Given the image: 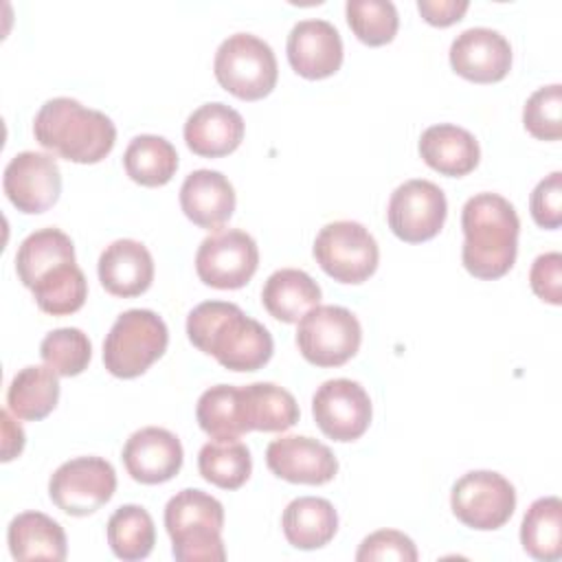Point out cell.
<instances>
[{
    "instance_id": "6da1fadb",
    "label": "cell",
    "mask_w": 562,
    "mask_h": 562,
    "mask_svg": "<svg viewBox=\"0 0 562 562\" xmlns=\"http://www.w3.org/2000/svg\"><path fill=\"white\" fill-rule=\"evenodd\" d=\"M187 336L228 371H257L274 351L270 331L226 301L195 305L187 316Z\"/></svg>"
},
{
    "instance_id": "7a4b0ae2",
    "label": "cell",
    "mask_w": 562,
    "mask_h": 562,
    "mask_svg": "<svg viewBox=\"0 0 562 562\" xmlns=\"http://www.w3.org/2000/svg\"><path fill=\"white\" fill-rule=\"evenodd\" d=\"M461 261L476 279L507 274L518 255L520 220L509 200L498 193H476L461 211Z\"/></svg>"
},
{
    "instance_id": "3957f363",
    "label": "cell",
    "mask_w": 562,
    "mask_h": 562,
    "mask_svg": "<svg viewBox=\"0 0 562 562\" xmlns=\"http://www.w3.org/2000/svg\"><path fill=\"white\" fill-rule=\"evenodd\" d=\"M35 140L79 165L101 162L116 143L112 119L99 110H90L70 97L48 99L33 119Z\"/></svg>"
},
{
    "instance_id": "277c9868",
    "label": "cell",
    "mask_w": 562,
    "mask_h": 562,
    "mask_svg": "<svg viewBox=\"0 0 562 562\" xmlns=\"http://www.w3.org/2000/svg\"><path fill=\"white\" fill-rule=\"evenodd\" d=\"M222 527V503L202 490H180L165 507L171 553L180 562H222L226 558Z\"/></svg>"
},
{
    "instance_id": "5b68a950",
    "label": "cell",
    "mask_w": 562,
    "mask_h": 562,
    "mask_svg": "<svg viewBox=\"0 0 562 562\" xmlns=\"http://www.w3.org/2000/svg\"><path fill=\"white\" fill-rule=\"evenodd\" d=\"M167 325L156 312L127 310L103 340V364L114 378H138L167 351Z\"/></svg>"
},
{
    "instance_id": "8992f818",
    "label": "cell",
    "mask_w": 562,
    "mask_h": 562,
    "mask_svg": "<svg viewBox=\"0 0 562 562\" xmlns=\"http://www.w3.org/2000/svg\"><path fill=\"white\" fill-rule=\"evenodd\" d=\"M217 83L241 101H259L277 86V57L268 42L252 33L228 35L213 59Z\"/></svg>"
},
{
    "instance_id": "52a82bcc",
    "label": "cell",
    "mask_w": 562,
    "mask_h": 562,
    "mask_svg": "<svg viewBox=\"0 0 562 562\" xmlns=\"http://www.w3.org/2000/svg\"><path fill=\"white\" fill-rule=\"evenodd\" d=\"M314 259L338 283H362L367 281L380 259L378 241L360 224L351 220H338L325 224L314 239Z\"/></svg>"
},
{
    "instance_id": "ba28073f",
    "label": "cell",
    "mask_w": 562,
    "mask_h": 562,
    "mask_svg": "<svg viewBox=\"0 0 562 562\" xmlns=\"http://www.w3.org/2000/svg\"><path fill=\"white\" fill-rule=\"evenodd\" d=\"M362 340L358 318L340 305L312 307L296 327L301 356L316 367H340L351 360Z\"/></svg>"
},
{
    "instance_id": "9c48e42d",
    "label": "cell",
    "mask_w": 562,
    "mask_h": 562,
    "mask_svg": "<svg viewBox=\"0 0 562 562\" xmlns=\"http://www.w3.org/2000/svg\"><path fill=\"white\" fill-rule=\"evenodd\" d=\"M116 490V472L101 457H77L61 463L50 481V501L68 516H90L101 509Z\"/></svg>"
},
{
    "instance_id": "30bf717a",
    "label": "cell",
    "mask_w": 562,
    "mask_h": 562,
    "mask_svg": "<svg viewBox=\"0 0 562 562\" xmlns=\"http://www.w3.org/2000/svg\"><path fill=\"white\" fill-rule=\"evenodd\" d=\"M450 507L465 527L492 531L512 518L516 509V492L503 474L474 470L452 485Z\"/></svg>"
},
{
    "instance_id": "8fae6325",
    "label": "cell",
    "mask_w": 562,
    "mask_h": 562,
    "mask_svg": "<svg viewBox=\"0 0 562 562\" xmlns=\"http://www.w3.org/2000/svg\"><path fill=\"white\" fill-rule=\"evenodd\" d=\"M259 266L255 239L239 228H220L202 239L195 252V272L202 283L217 290L246 285Z\"/></svg>"
},
{
    "instance_id": "7c38bea8",
    "label": "cell",
    "mask_w": 562,
    "mask_h": 562,
    "mask_svg": "<svg viewBox=\"0 0 562 562\" xmlns=\"http://www.w3.org/2000/svg\"><path fill=\"white\" fill-rule=\"evenodd\" d=\"M448 215L443 191L424 178H413L400 184L389 200L386 220L395 237L406 244H422L432 239Z\"/></svg>"
},
{
    "instance_id": "4fadbf2b",
    "label": "cell",
    "mask_w": 562,
    "mask_h": 562,
    "mask_svg": "<svg viewBox=\"0 0 562 562\" xmlns=\"http://www.w3.org/2000/svg\"><path fill=\"white\" fill-rule=\"evenodd\" d=\"M312 415L321 432L334 441L360 439L371 424V400L356 380L323 382L312 397Z\"/></svg>"
},
{
    "instance_id": "5bb4252c",
    "label": "cell",
    "mask_w": 562,
    "mask_h": 562,
    "mask_svg": "<svg viewBox=\"0 0 562 562\" xmlns=\"http://www.w3.org/2000/svg\"><path fill=\"white\" fill-rule=\"evenodd\" d=\"M2 189L18 211L44 213L59 200L61 171L48 154L20 151L4 167Z\"/></svg>"
},
{
    "instance_id": "9a60e30c",
    "label": "cell",
    "mask_w": 562,
    "mask_h": 562,
    "mask_svg": "<svg viewBox=\"0 0 562 562\" xmlns=\"http://www.w3.org/2000/svg\"><path fill=\"white\" fill-rule=\"evenodd\" d=\"M266 463L274 476L303 485L329 483L338 472L334 452L305 435H283L272 439L266 448Z\"/></svg>"
},
{
    "instance_id": "2e32d148",
    "label": "cell",
    "mask_w": 562,
    "mask_h": 562,
    "mask_svg": "<svg viewBox=\"0 0 562 562\" xmlns=\"http://www.w3.org/2000/svg\"><path fill=\"white\" fill-rule=\"evenodd\" d=\"M450 66L468 81L494 83L505 79L512 68V46L498 31L474 26L452 40Z\"/></svg>"
},
{
    "instance_id": "e0dca14e",
    "label": "cell",
    "mask_w": 562,
    "mask_h": 562,
    "mask_svg": "<svg viewBox=\"0 0 562 562\" xmlns=\"http://www.w3.org/2000/svg\"><path fill=\"white\" fill-rule=\"evenodd\" d=\"M182 443L167 428L145 426L130 435L123 446L127 474L145 485H158L173 479L182 468Z\"/></svg>"
},
{
    "instance_id": "ac0fdd59",
    "label": "cell",
    "mask_w": 562,
    "mask_h": 562,
    "mask_svg": "<svg viewBox=\"0 0 562 562\" xmlns=\"http://www.w3.org/2000/svg\"><path fill=\"white\" fill-rule=\"evenodd\" d=\"M285 53L296 75L325 79L342 64V40L338 29L327 20H301L288 35Z\"/></svg>"
},
{
    "instance_id": "d6986e66",
    "label": "cell",
    "mask_w": 562,
    "mask_h": 562,
    "mask_svg": "<svg viewBox=\"0 0 562 562\" xmlns=\"http://www.w3.org/2000/svg\"><path fill=\"white\" fill-rule=\"evenodd\" d=\"M235 189L228 178L213 169L191 171L180 187V206L200 228L220 231L235 211Z\"/></svg>"
},
{
    "instance_id": "ffe728a7",
    "label": "cell",
    "mask_w": 562,
    "mask_h": 562,
    "mask_svg": "<svg viewBox=\"0 0 562 562\" xmlns=\"http://www.w3.org/2000/svg\"><path fill=\"white\" fill-rule=\"evenodd\" d=\"M244 140V119L226 103L213 101L193 110L184 123L187 147L204 158H222Z\"/></svg>"
},
{
    "instance_id": "44dd1931",
    "label": "cell",
    "mask_w": 562,
    "mask_h": 562,
    "mask_svg": "<svg viewBox=\"0 0 562 562\" xmlns=\"http://www.w3.org/2000/svg\"><path fill=\"white\" fill-rule=\"evenodd\" d=\"M99 281L112 296L132 299L149 290L154 281V259L136 239H116L99 257Z\"/></svg>"
},
{
    "instance_id": "7402d4cb",
    "label": "cell",
    "mask_w": 562,
    "mask_h": 562,
    "mask_svg": "<svg viewBox=\"0 0 562 562\" xmlns=\"http://www.w3.org/2000/svg\"><path fill=\"white\" fill-rule=\"evenodd\" d=\"M422 160L441 176L461 178L476 169L481 160L479 140L452 123L430 125L419 136Z\"/></svg>"
},
{
    "instance_id": "603a6c76",
    "label": "cell",
    "mask_w": 562,
    "mask_h": 562,
    "mask_svg": "<svg viewBox=\"0 0 562 562\" xmlns=\"http://www.w3.org/2000/svg\"><path fill=\"white\" fill-rule=\"evenodd\" d=\"M9 551L15 560H66V533L57 520L42 512L18 514L7 529Z\"/></svg>"
},
{
    "instance_id": "cb8c5ba5",
    "label": "cell",
    "mask_w": 562,
    "mask_h": 562,
    "mask_svg": "<svg viewBox=\"0 0 562 562\" xmlns=\"http://www.w3.org/2000/svg\"><path fill=\"white\" fill-rule=\"evenodd\" d=\"M318 303V283L296 268H281L272 272L261 288V305L281 323H299Z\"/></svg>"
},
{
    "instance_id": "d4e9b609",
    "label": "cell",
    "mask_w": 562,
    "mask_h": 562,
    "mask_svg": "<svg viewBox=\"0 0 562 562\" xmlns=\"http://www.w3.org/2000/svg\"><path fill=\"white\" fill-rule=\"evenodd\" d=\"M285 540L303 551L325 547L338 531V514L327 498L299 496L283 509Z\"/></svg>"
},
{
    "instance_id": "484cf974",
    "label": "cell",
    "mask_w": 562,
    "mask_h": 562,
    "mask_svg": "<svg viewBox=\"0 0 562 562\" xmlns=\"http://www.w3.org/2000/svg\"><path fill=\"white\" fill-rule=\"evenodd\" d=\"M246 430L283 432L299 422V404L290 391L272 382L239 386Z\"/></svg>"
},
{
    "instance_id": "4316f807",
    "label": "cell",
    "mask_w": 562,
    "mask_h": 562,
    "mask_svg": "<svg viewBox=\"0 0 562 562\" xmlns=\"http://www.w3.org/2000/svg\"><path fill=\"white\" fill-rule=\"evenodd\" d=\"M59 375L50 367H24L18 371L7 391V408L15 419H44L59 400Z\"/></svg>"
},
{
    "instance_id": "83f0119b",
    "label": "cell",
    "mask_w": 562,
    "mask_h": 562,
    "mask_svg": "<svg viewBox=\"0 0 562 562\" xmlns=\"http://www.w3.org/2000/svg\"><path fill=\"white\" fill-rule=\"evenodd\" d=\"M66 261H75L72 239L59 228H40L18 246L15 272L22 285L31 290L42 274Z\"/></svg>"
},
{
    "instance_id": "f1b7e54d",
    "label": "cell",
    "mask_w": 562,
    "mask_h": 562,
    "mask_svg": "<svg viewBox=\"0 0 562 562\" xmlns=\"http://www.w3.org/2000/svg\"><path fill=\"white\" fill-rule=\"evenodd\" d=\"M123 167L136 184L162 187L178 169V151L162 136L140 134L130 140L123 154Z\"/></svg>"
},
{
    "instance_id": "f546056e",
    "label": "cell",
    "mask_w": 562,
    "mask_h": 562,
    "mask_svg": "<svg viewBox=\"0 0 562 562\" xmlns=\"http://www.w3.org/2000/svg\"><path fill=\"white\" fill-rule=\"evenodd\" d=\"M520 544L542 562L562 555V501L558 496H542L529 505L520 525Z\"/></svg>"
},
{
    "instance_id": "4dcf8cb0",
    "label": "cell",
    "mask_w": 562,
    "mask_h": 562,
    "mask_svg": "<svg viewBox=\"0 0 562 562\" xmlns=\"http://www.w3.org/2000/svg\"><path fill=\"white\" fill-rule=\"evenodd\" d=\"M31 292L42 312L50 316H68L83 307L88 299V281L75 261H66L42 274Z\"/></svg>"
},
{
    "instance_id": "1f68e13d",
    "label": "cell",
    "mask_w": 562,
    "mask_h": 562,
    "mask_svg": "<svg viewBox=\"0 0 562 562\" xmlns=\"http://www.w3.org/2000/svg\"><path fill=\"white\" fill-rule=\"evenodd\" d=\"M198 470L204 481L222 487H241L252 472V457L239 439H213L200 448Z\"/></svg>"
},
{
    "instance_id": "d6a6232c",
    "label": "cell",
    "mask_w": 562,
    "mask_h": 562,
    "mask_svg": "<svg viewBox=\"0 0 562 562\" xmlns=\"http://www.w3.org/2000/svg\"><path fill=\"white\" fill-rule=\"evenodd\" d=\"M195 419L211 439H237L246 430L241 413V391L231 384L206 389L195 406Z\"/></svg>"
},
{
    "instance_id": "836d02e7",
    "label": "cell",
    "mask_w": 562,
    "mask_h": 562,
    "mask_svg": "<svg viewBox=\"0 0 562 562\" xmlns=\"http://www.w3.org/2000/svg\"><path fill=\"white\" fill-rule=\"evenodd\" d=\"M108 544L121 560L134 562L147 558L156 544L149 512L140 505H121L108 520Z\"/></svg>"
},
{
    "instance_id": "e575fe53",
    "label": "cell",
    "mask_w": 562,
    "mask_h": 562,
    "mask_svg": "<svg viewBox=\"0 0 562 562\" xmlns=\"http://www.w3.org/2000/svg\"><path fill=\"white\" fill-rule=\"evenodd\" d=\"M345 13L349 29L367 46H384L393 42L400 26L397 9L389 0H349Z\"/></svg>"
},
{
    "instance_id": "d590c367",
    "label": "cell",
    "mask_w": 562,
    "mask_h": 562,
    "mask_svg": "<svg viewBox=\"0 0 562 562\" xmlns=\"http://www.w3.org/2000/svg\"><path fill=\"white\" fill-rule=\"evenodd\" d=\"M40 356L46 367H50L61 378L79 375L88 369L92 358V345L88 336L77 327H59L44 336L40 345Z\"/></svg>"
},
{
    "instance_id": "8d00e7d4",
    "label": "cell",
    "mask_w": 562,
    "mask_h": 562,
    "mask_svg": "<svg viewBox=\"0 0 562 562\" xmlns=\"http://www.w3.org/2000/svg\"><path fill=\"white\" fill-rule=\"evenodd\" d=\"M525 130L538 140H560L562 136V86L538 88L522 110Z\"/></svg>"
},
{
    "instance_id": "74e56055",
    "label": "cell",
    "mask_w": 562,
    "mask_h": 562,
    "mask_svg": "<svg viewBox=\"0 0 562 562\" xmlns=\"http://www.w3.org/2000/svg\"><path fill=\"white\" fill-rule=\"evenodd\" d=\"M358 562H369V560H397V562H415L417 560V549L415 542L397 531V529H380L369 533L358 551H356Z\"/></svg>"
},
{
    "instance_id": "f35d334b",
    "label": "cell",
    "mask_w": 562,
    "mask_h": 562,
    "mask_svg": "<svg viewBox=\"0 0 562 562\" xmlns=\"http://www.w3.org/2000/svg\"><path fill=\"white\" fill-rule=\"evenodd\" d=\"M531 217L540 228L555 231L562 224V173L553 171L531 191Z\"/></svg>"
},
{
    "instance_id": "ab89813d",
    "label": "cell",
    "mask_w": 562,
    "mask_h": 562,
    "mask_svg": "<svg viewBox=\"0 0 562 562\" xmlns=\"http://www.w3.org/2000/svg\"><path fill=\"white\" fill-rule=\"evenodd\" d=\"M529 285L538 299L551 305L562 303V255L544 252L536 257L529 270Z\"/></svg>"
},
{
    "instance_id": "60d3db41",
    "label": "cell",
    "mask_w": 562,
    "mask_h": 562,
    "mask_svg": "<svg viewBox=\"0 0 562 562\" xmlns=\"http://www.w3.org/2000/svg\"><path fill=\"white\" fill-rule=\"evenodd\" d=\"M468 0H419L417 9L422 18L432 26H450L468 11Z\"/></svg>"
},
{
    "instance_id": "b9f144b4",
    "label": "cell",
    "mask_w": 562,
    "mask_h": 562,
    "mask_svg": "<svg viewBox=\"0 0 562 562\" xmlns=\"http://www.w3.org/2000/svg\"><path fill=\"white\" fill-rule=\"evenodd\" d=\"M2 461H11L24 448V430L11 417V411H2Z\"/></svg>"
}]
</instances>
